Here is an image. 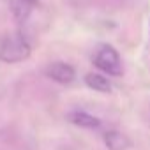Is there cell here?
<instances>
[{"instance_id": "obj_2", "label": "cell", "mask_w": 150, "mask_h": 150, "mask_svg": "<svg viewBox=\"0 0 150 150\" xmlns=\"http://www.w3.org/2000/svg\"><path fill=\"white\" fill-rule=\"evenodd\" d=\"M94 64L110 76H120L122 74V62L113 46H108V44L101 46L94 57Z\"/></svg>"}, {"instance_id": "obj_4", "label": "cell", "mask_w": 150, "mask_h": 150, "mask_svg": "<svg viewBox=\"0 0 150 150\" xmlns=\"http://www.w3.org/2000/svg\"><path fill=\"white\" fill-rule=\"evenodd\" d=\"M67 120L74 125H80V127H87V129H97L101 125V120L85 113V111H78V110H74L71 113H67Z\"/></svg>"}, {"instance_id": "obj_1", "label": "cell", "mask_w": 150, "mask_h": 150, "mask_svg": "<svg viewBox=\"0 0 150 150\" xmlns=\"http://www.w3.org/2000/svg\"><path fill=\"white\" fill-rule=\"evenodd\" d=\"M30 57V44L23 34H7L0 39V60L6 64L23 62Z\"/></svg>"}, {"instance_id": "obj_3", "label": "cell", "mask_w": 150, "mask_h": 150, "mask_svg": "<svg viewBox=\"0 0 150 150\" xmlns=\"http://www.w3.org/2000/svg\"><path fill=\"white\" fill-rule=\"evenodd\" d=\"M46 76L51 78L53 81L57 83H62V85H67L74 80V76H76V72H74V69L69 65V64H64V62H55L51 64L48 69H46Z\"/></svg>"}, {"instance_id": "obj_5", "label": "cell", "mask_w": 150, "mask_h": 150, "mask_svg": "<svg viewBox=\"0 0 150 150\" xmlns=\"http://www.w3.org/2000/svg\"><path fill=\"white\" fill-rule=\"evenodd\" d=\"M104 143L110 150H127L131 146V139L118 132V131H108L104 132Z\"/></svg>"}, {"instance_id": "obj_6", "label": "cell", "mask_w": 150, "mask_h": 150, "mask_svg": "<svg viewBox=\"0 0 150 150\" xmlns=\"http://www.w3.org/2000/svg\"><path fill=\"white\" fill-rule=\"evenodd\" d=\"M85 83H87V87H90V88L96 90V92L106 94V92L111 90L110 80H108L106 76H103V74H97V72H88L87 76H85Z\"/></svg>"}, {"instance_id": "obj_7", "label": "cell", "mask_w": 150, "mask_h": 150, "mask_svg": "<svg viewBox=\"0 0 150 150\" xmlns=\"http://www.w3.org/2000/svg\"><path fill=\"white\" fill-rule=\"evenodd\" d=\"M9 2H11V9H13V14L16 16V20L25 21L37 0H9Z\"/></svg>"}]
</instances>
